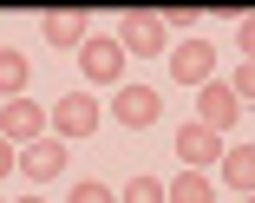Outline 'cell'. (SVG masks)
<instances>
[{
  "instance_id": "cell-1",
  "label": "cell",
  "mask_w": 255,
  "mask_h": 203,
  "mask_svg": "<svg viewBox=\"0 0 255 203\" xmlns=\"http://www.w3.org/2000/svg\"><path fill=\"white\" fill-rule=\"evenodd\" d=\"M98 118H105V112H98V98H92V92H66L59 105L46 112V138H59V144L92 138V131H98Z\"/></svg>"
},
{
  "instance_id": "cell-2",
  "label": "cell",
  "mask_w": 255,
  "mask_h": 203,
  "mask_svg": "<svg viewBox=\"0 0 255 203\" xmlns=\"http://www.w3.org/2000/svg\"><path fill=\"white\" fill-rule=\"evenodd\" d=\"M112 39L125 46V59H164V53H170V33H164L157 13H125Z\"/></svg>"
},
{
  "instance_id": "cell-3",
  "label": "cell",
  "mask_w": 255,
  "mask_h": 203,
  "mask_svg": "<svg viewBox=\"0 0 255 203\" xmlns=\"http://www.w3.org/2000/svg\"><path fill=\"white\" fill-rule=\"evenodd\" d=\"M79 79H85V85H105V92H118V85H125V46L92 33V39L79 46Z\"/></svg>"
},
{
  "instance_id": "cell-4",
  "label": "cell",
  "mask_w": 255,
  "mask_h": 203,
  "mask_svg": "<svg viewBox=\"0 0 255 203\" xmlns=\"http://www.w3.org/2000/svg\"><path fill=\"white\" fill-rule=\"evenodd\" d=\"M236 118H242V98L223 85V79H210V85H196V125L203 131H236Z\"/></svg>"
},
{
  "instance_id": "cell-5",
  "label": "cell",
  "mask_w": 255,
  "mask_h": 203,
  "mask_svg": "<svg viewBox=\"0 0 255 203\" xmlns=\"http://www.w3.org/2000/svg\"><path fill=\"white\" fill-rule=\"evenodd\" d=\"M164 59H170V79L177 85H210L216 79V46L210 39H183V46H170Z\"/></svg>"
},
{
  "instance_id": "cell-6",
  "label": "cell",
  "mask_w": 255,
  "mask_h": 203,
  "mask_svg": "<svg viewBox=\"0 0 255 203\" xmlns=\"http://www.w3.org/2000/svg\"><path fill=\"white\" fill-rule=\"evenodd\" d=\"M112 118H118L125 131H144V125L164 118V98L150 92V85H118V92H112Z\"/></svg>"
},
{
  "instance_id": "cell-7",
  "label": "cell",
  "mask_w": 255,
  "mask_h": 203,
  "mask_svg": "<svg viewBox=\"0 0 255 203\" xmlns=\"http://www.w3.org/2000/svg\"><path fill=\"white\" fill-rule=\"evenodd\" d=\"M0 138H7L13 151L33 144V138H46V105L39 98H7V105H0Z\"/></svg>"
},
{
  "instance_id": "cell-8",
  "label": "cell",
  "mask_w": 255,
  "mask_h": 203,
  "mask_svg": "<svg viewBox=\"0 0 255 203\" xmlns=\"http://www.w3.org/2000/svg\"><path fill=\"white\" fill-rule=\"evenodd\" d=\"M13 171H26V184H53V177H66V144L59 138H33V144H20V164Z\"/></svg>"
},
{
  "instance_id": "cell-9",
  "label": "cell",
  "mask_w": 255,
  "mask_h": 203,
  "mask_svg": "<svg viewBox=\"0 0 255 203\" xmlns=\"http://www.w3.org/2000/svg\"><path fill=\"white\" fill-rule=\"evenodd\" d=\"M223 151H229V144H223L216 131H203L196 118L177 131V158H183V171H210V164H223Z\"/></svg>"
},
{
  "instance_id": "cell-10",
  "label": "cell",
  "mask_w": 255,
  "mask_h": 203,
  "mask_svg": "<svg viewBox=\"0 0 255 203\" xmlns=\"http://www.w3.org/2000/svg\"><path fill=\"white\" fill-rule=\"evenodd\" d=\"M39 39H53V46H66V53H79V46L92 39V20H85L79 7H53V13H39Z\"/></svg>"
},
{
  "instance_id": "cell-11",
  "label": "cell",
  "mask_w": 255,
  "mask_h": 203,
  "mask_svg": "<svg viewBox=\"0 0 255 203\" xmlns=\"http://www.w3.org/2000/svg\"><path fill=\"white\" fill-rule=\"evenodd\" d=\"M216 177H223L229 190L255 197V144H229V151H223V164H216Z\"/></svg>"
},
{
  "instance_id": "cell-12",
  "label": "cell",
  "mask_w": 255,
  "mask_h": 203,
  "mask_svg": "<svg viewBox=\"0 0 255 203\" xmlns=\"http://www.w3.org/2000/svg\"><path fill=\"white\" fill-rule=\"evenodd\" d=\"M164 203H216V184H210V171H177V177L164 184Z\"/></svg>"
},
{
  "instance_id": "cell-13",
  "label": "cell",
  "mask_w": 255,
  "mask_h": 203,
  "mask_svg": "<svg viewBox=\"0 0 255 203\" xmlns=\"http://www.w3.org/2000/svg\"><path fill=\"white\" fill-rule=\"evenodd\" d=\"M26 53L20 46H0V105H7V98H26Z\"/></svg>"
},
{
  "instance_id": "cell-14",
  "label": "cell",
  "mask_w": 255,
  "mask_h": 203,
  "mask_svg": "<svg viewBox=\"0 0 255 203\" xmlns=\"http://www.w3.org/2000/svg\"><path fill=\"white\" fill-rule=\"evenodd\" d=\"M118 203H164V184H157V177H131Z\"/></svg>"
},
{
  "instance_id": "cell-15",
  "label": "cell",
  "mask_w": 255,
  "mask_h": 203,
  "mask_svg": "<svg viewBox=\"0 0 255 203\" xmlns=\"http://www.w3.org/2000/svg\"><path fill=\"white\" fill-rule=\"evenodd\" d=\"M72 203H118V190H105L98 177H79V190H72Z\"/></svg>"
},
{
  "instance_id": "cell-16",
  "label": "cell",
  "mask_w": 255,
  "mask_h": 203,
  "mask_svg": "<svg viewBox=\"0 0 255 203\" xmlns=\"http://www.w3.org/2000/svg\"><path fill=\"white\" fill-rule=\"evenodd\" d=\"M157 20H164V33H196L203 13H196V7H170V13H157Z\"/></svg>"
},
{
  "instance_id": "cell-17",
  "label": "cell",
  "mask_w": 255,
  "mask_h": 203,
  "mask_svg": "<svg viewBox=\"0 0 255 203\" xmlns=\"http://www.w3.org/2000/svg\"><path fill=\"white\" fill-rule=\"evenodd\" d=\"M229 92H236V98H255V59H242V66H236V79H229Z\"/></svg>"
},
{
  "instance_id": "cell-18",
  "label": "cell",
  "mask_w": 255,
  "mask_h": 203,
  "mask_svg": "<svg viewBox=\"0 0 255 203\" xmlns=\"http://www.w3.org/2000/svg\"><path fill=\"white\" fill-rule=\"evenodd\" d=\"M236 46H242V59H255V13L236 20Z\"/></svg>"
},
{
  "instance_id": "cell-19",
  "label": "cell",
  "mask_w": 255,
  "mask_h": 203,
  "mask_svg": "<svg viewBox=\"0 0 255 203\" xmlns=\"http://www.w3.org/2000/svg\"><path fill=\"white\" fill-rule=\"evenodd\" d=\"M13 164H20V151H13L7 138H0V184H7V177H13Z\"/></svg>"
},
{
  "instance_id": "cell-20",
  "label": "cell",
  "mask_w": 255,
  "mask_h": 203,
  "mask_svg": "<svg viewBox=\"0 0 255 203\" xmlns=\"http://www.w3.org/2000/svg\"><path fill=\"white\" fill-rule=\"evenodd\" d=\"M13 203H46V197H13Z\"/></svg>"
},
{
  "instance_id": "cell-21",
  "label": "cell",
  "mask_w": 255,
  "mask_h": 203,
  "mask_svg": "<svg viewBox=\"0 0 255 203\" xmlns=\"http://www.w3.org/2000/svg\"><path fill=\"white\" fill-rule=\"evenodd\" d=\"M236 203H255V197H236Z\"/></svg>"
},
{
  "instance_id": "cell-22",
  "label": "cell",
  "mask_w": 255,
  "mask_h": 203,
  "mask_svg": "<svg viewBox=\"0 0 255 203\" xmlns=\"http://www.w3.org/2000/svg\"><path fill=\"white\" fill-rule=\"evenodd\" d=\"M0 203H7V197H0Z\"/></svg>"
}]
</instances>
